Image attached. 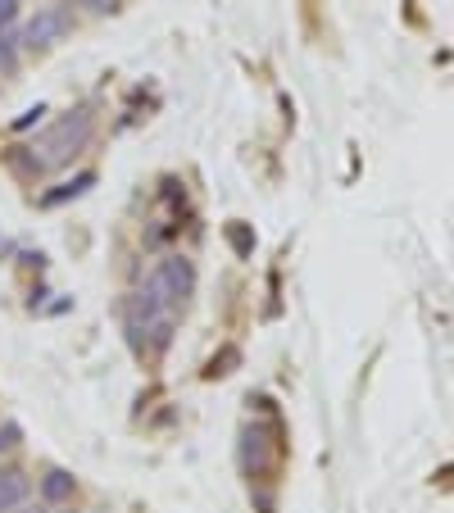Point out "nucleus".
Returning <instances> with one entry per match:
<instances>
[{"label":"nucleus","mask_w":454,"mask_h":513,"mask_svg":"<svg viewBox=\"0 0 454 513\" xmlns=\"http://www.w3.org/2000/svg\"><path fill=\"white\" fill-rule=\"evenodd\" d=\"M137 291L150 300V305H159L164 314L178 318L182 309H187L191 291H196V264H191L187 255H164L155 268H150V277Z\"/></svg>","instance_id":"f257e3e1"},{"label":"nucleus","mask_w":454,"mask_h":513,"mask_svg":"<svg viewBox=\"0 0 454 513\" xmlns=\"http://www.w3.org/2000/svg\"><path fill=\"white\" fill-rule=\"evenodd\" d=\"M91 132H96V119H91L87 109H73V114H64V119L55 123L46 137L28 146L32 150V168H37V173H46V168H55V164H69V159L91 141Z\"/></svg>","instance_id":"f03ea898"},{"label":"nucleus","mask_w":454,"mask_h":513,"mask_svg":"<svg viewBox=\"0 0 454 513\" xmlns=\"http://www.w3.org/2000/svg\"><path fill=\"white\" fill-rule=\"evenodd\" d=\"M73 28V0L69 5H46V10H37L28 19V28H23V46L41 50V46H55V41H64Z\"/></svg>","instance_id":"7ed1b4c3"},{"label":"nucleus","mask_w":454,"mask_h":513,"mask_svg":"<svg viewBox=\"0 0 454 513\" xmlns=\"http://www.w3.org/2000/svg\"><path fill=\"white\" fill-rule=\"evenodd\" d=\"M273 436H277V427H259V423L246 427V436H241V464H246L250 477L268 473V464H273V454H277Z\"/></svg>","instance_id":"20e7f679"},{"label":"nucleus","mask_w":454,"mask_h":513,"mask_svg":"<svg viewBox=\"0 0 454 513\" xmlns=\"http://www.w3.org/2000/svg\"><path fill=\"white\" fill-rule=\"evenodd\" d=\"M28 500V482L19 473H0V513H14Z\"/></svg>","instance_id":"39448f33"},{"label":"nucleus","mask_w":454,"mask_h":513,"mask_svg":"<svg viewBox=\"0 0 454 513\" xmlns=\"http://www.w3.org/2000/svg\"><path fill=\"white\" fill-rule=\"evenodd\" d=\"M41 500H46V504L73 500V477L60 473V468H55V473H46V477H41Z\"/></svg>","instance_id":"423d86ee"},{"label":"nucleus","mask_w":454,"mask_h":513,"mask_svg":"<svg viewBox=\"0 0 454 513\" xmlns=\"http://www.w3.org/2000/svg\"><path fill=\"white\" fill-rule=\"evenodd\" d=\"M14 60H19V37L10 28H0V73H10Z\"/></svg>","instance_id":"0eeeda50"},{"label":"nucleus","mask_w":454,"mask_h":513,"mask_svg":"<svg viewBox=\"0 0 454 513\" xmlns=\"http://www.w3.org/2000/svg\"><path fill=\"white\" fill-rule=\"evenodd\" d=\"M91 182H96V178H91V173H82V178H78V182H69V187H64V191H50V196H46V205H60V200H69V196H82V191H87Z\"/></svg>","instance_id":"6e6552de"},{"label":"nucleus","mask_w":454,"mask_h":513,"mask_svg":"<svg viewBox=\"0 0 454 513\" xmlns=\"http://www.w3.org/2000/svg\"><path fill=\"white\" fill-rule=\"evenodd\" d=\"M14 445H19V427L5 423V427H0V450H14Z\"/></svg>","instance_id":"1a4fd4ad"},{"label":"nucleus","mask_w":454,"mask_h":513,"mask_svg":"<svg viewBox=\"0 0 454 513\" xmlns=\"http://www.w3.org/2000/svg\"><path fill=\"white\" fill-rule=\"evenodd\" d=\"M78 5H91V10H96V14H109V10H114V5H119V0H78Z\"/></svg>","instance_id":"9d476101"},{"label":"nucleus","mask_w":454,"mask_h":513,"mask_svg":"<svg viewBox=\"0 0 454 513\" xmlns=\"http://www.w3.org/2000/svg\"><path fill=\"white\" fill-rule=\"evenodd\" d=\"M28 513H37V509H28Z\"/></svg>","instance_id":"9b49d317"}]
</instances>
